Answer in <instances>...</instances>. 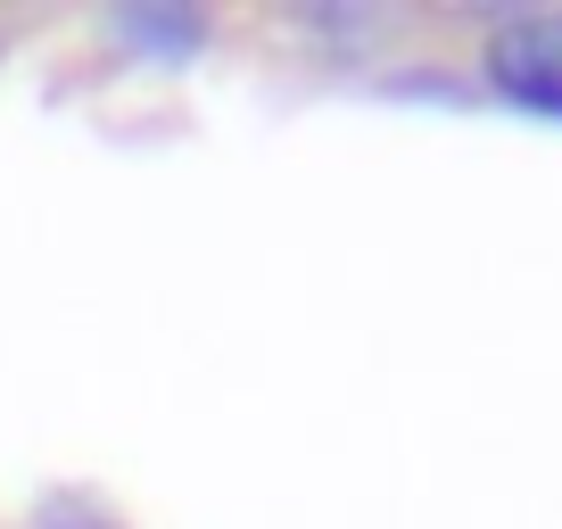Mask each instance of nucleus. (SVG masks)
I'll return each mask as SVG.
<instances>
[{
	"mask_svg": "<svg viewBox=\"0 0 562 529\" xmlns=\"http://www.w3.org/2000/svg\"><path fill=\"white\" fill-rule=\"evenodd\" d=\"M108 34H116L124 50H140V58H166V67L207 50V18H199V9H158V0H149V9H116Z\"/></svg>",
	"mask_w": 562,
	"mask_h": 529,
	"instance_id": "obj_2",
	"label": "nucleus"
},
{
	"mask_svg": "<svg viewBox=\"0 0 562 529\" xmlns=\"http://www.w3.org/2000/svg\"><path fill=\"white\" fill-rule=\"evenodd\" d=\"M34 521L42 529H116V513H108L100 496H83V488H58V496L34 505Z\"/></svg>",
	"mask_w": 562,
	"mask_h": 529,
	"instance_id": "obj_3",
	"label": "nucleus"
},
{
	"mask_svg": "<svg viewBox=\"0 0 562 529\" xmlns=\"http://www.w3.org/2000/svg\"><path fill=\"white\" fill-rule=\"evenodd\" d=\"M480 67H488L496 100L562 124V9H521V18H505L488 34V50H480Z\"/></svg>",
	"mask_w": 562,
	"mask_h": 529,
	"instance_id": "obj_1",
	"label": "nucleus"
}]
</instances>
